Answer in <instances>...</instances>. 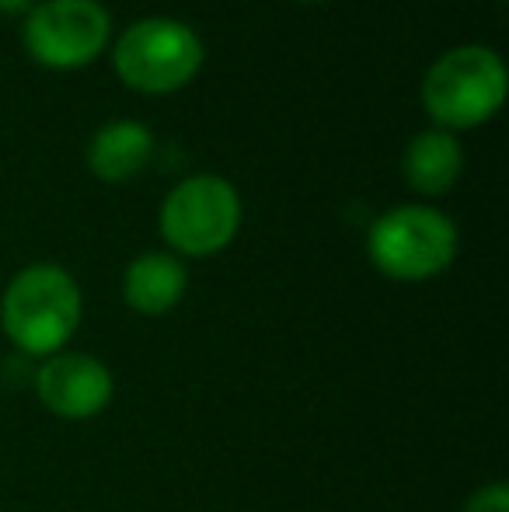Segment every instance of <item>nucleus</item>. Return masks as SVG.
<instances>
[{
  "mask_svg": "<svg viewBox=\"0 0 509 512\" xmlns=\"http://www.w3.org/2000/svg\"><path fill=\"white\" fill-rule=\"evenodd\" d=\"M81 286L63 265H25L0 297V328L25 359H49L81 328Z\"/></svg>",
  "mask_w": 509,
  "mask_h": 512,
  "instance_id": "f257e3e1",
  "label": "nucleus"
},
{
  "mask_svg": "<svg viewBox=\"0 0 509 512\" xmlns=\"http://www.w3.org/2000/svg\"><path fill=\"white\" fill-rule=\"evenodd\" d=\"M506 63L496 49L478 46H454L426 70L422 77V108L436 129H475L485 126L506 102Z\"/></svg>",
  "mask_w": 509,
  "mask_h": 512,
  "instance_id": "f03ea898",
  "label": "nucleus"
},
{
  "mask_svg": "<svg viewBox=\"0 0 509 512\" xmlns=\"http://www.w3.org/2000/svg\"><path fill=\"white\" fill-rule=\"evenodd\" d=\"M461 234L454 220L436 206H394L374 220L367 234V255L374 269L398 283H426L454 265Z\"/></svg>",
  "mask_w": 509,
  "mask_h": 512,
  "instance_id": "7ed1b4c3",
  "label": "nucleus"
},
{
  "mask_svg": "<svg viewBox=\"0 0 509 512\" xmlns=\"http://www.w3.org/2000/svg\"><path fill=\"white\" fill-rule=\"evenodd\" d=\"M206 60L203 39L185 21L140 18L119 35L112 67L126 88L140 95H171L192 84Z\"/></svg>",
  "mask_w": 509,
  "mask_h": 512,
  "instance_id": "20e7f679",
  "label": "nucleus"
},
{
  "mask_svg": "<svg viewBox=\"0 0 509 512\" xmlns=\"http://www.w3.org/2000/svg\"><path fill=\"white\" fill-rule=\"evenodd\" d=\"M241 196L220 175H192L161 203V237L178 258L220 255L241 230Z\"/></svg>",
  "mask_w": 509,
  "mask_h": 512,
  "instance_id": "39448f33",
  "label": "nucleus"
},
{
  "mask_svg": "<svg viewBox=\"0 0 509 512\" xmlns=\"http://www.w3.org/2000/svg\"><path fill=\"white\" fill-rule=\"evenodd\" d=\"M112 18L98 0H39L25 14L21 42L49 70H81L109 49Z\"/></svg>",
  "mask_w": 509,
  "mask_h": 512,
  "instance_id": "423d86ee",
  "label": "nucleus"
},
{
  "mask_svg": "<svg viewBox=\"0 0 509 512\" xmlns=\"http://www.w3.org/2000/svg\"><path fill=\"white\" fill-rule=\"evenodd\" d=\"M35 398L42 408L53 411L67 422H84V418L102 415L112 405L116 394V377L98 356L88 352H56L35 370L32 377Z\"/></svg>",
  "mask_w": 509,
  "mask_h": 512,
  "instance_id": "0eeeda50",
  "label": "nucleus"
},
{
  "mask_svg": "<svg viewBox=\"0 0 509 512\" xmlns=\"http://www.w3.org/2000/svg\"><path fill=\"white\" fill-rule=\"evenodd\" d=\"M189 272L171 251H143L126 265L123 300L140 317H164L185 300Z\"/></svg>",
  "mask_w": 509,
  "mask_h": 512,
  "instance_id": "6e6552de",
  "label": "nucleus"
},
{
  "mask_svg": "<svg viewBox=\"0 0 509 512\" xmlns=\"http://www.w3.org/2000/svg\"><path fill=\"white\" fill-rule=\"evenodd\" d=\"M154 136L136 119H112L91 136L88 143V171L98 182H129L150 164Z\"/></svg>",
  "mask_w": 509,
  "mask_h": 512,
  "instance_id": "1a4fd4ad",
  "label": "nucleus"
},
{
  "mask_svg": "<svg viewBox=\"0 0 509 512\" xmlns=\"http://www.w3.org/2000/svg\"><path fill=\"white\" fill-rule=\"evenodd\" d=\"M464 171V147L454 133L447 129H426L405 147L401 157V175H405L408 189L419 192L426 199L447 196L457 185Z\"/></svg>",
  "mask_w": 509,
  "mask_h": 512,
  "instance_id": "9d476101",
  "label": "nucleus"
},
{
  "mask_svg": "<svg viewBox=\"0 0 509 512\" xmlns=\"http://www.w3.org/2000/svg\"><path fill=\"white\" fill-rule=\"evenodd\" d=\"M461 512H509V488L503 481H489L468 495Z\"/></svg>",
  "mask_w": 509,
  "mask_h": 512,
  "instance_id": "9b49d317",
  "label": "nucleus"
},
{
  "mask_svg": "<svg viewBox=\"0 0 509 512\" xmlns=\"http://www.w3.org/2000/svg\"><path fill=\"white\" fill-rule=\"evenodd\" d=\"M35 0H0V14H28Z\"/></svg>",
  "mask_w": 509,
  "mask_h": 512,
  "instance_id": "f8f14e48",
  "label": "nucleus"
},
{
  "mask_svg": "<svg viewBox=\"0 0 509 512\" xmlns=\"http://www.w3.org/2000/svg\"><path fill=\"white\" fill-rule=\"evenodd\" d=\"M300 4H321V0H300Z\"/></svg>",
  "mask_w": 509,
  "mask_h": 512,
  "instance_id": "ddd939ff",
  "label": "nucleus"
}]
</instances>
